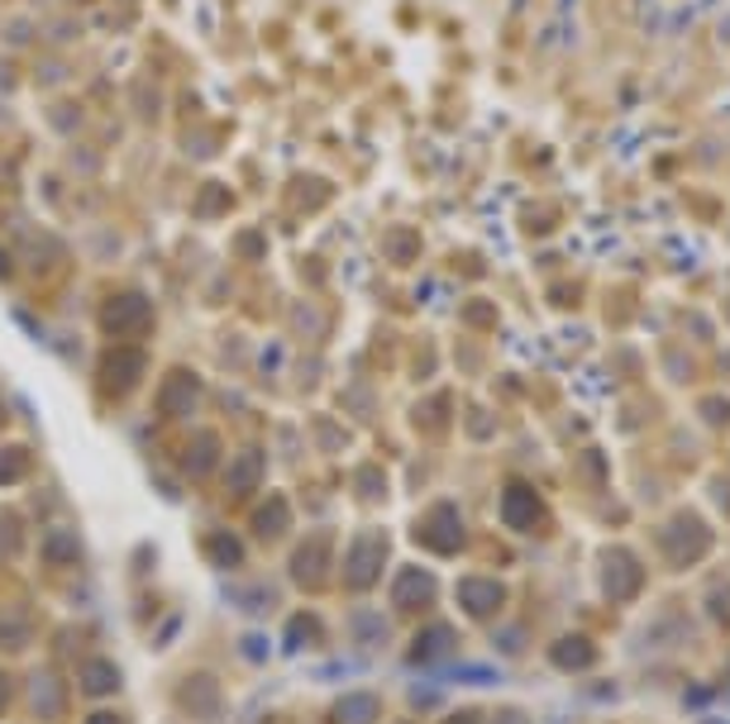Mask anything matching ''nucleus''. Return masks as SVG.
I'll use <instances>...</instances> for the list:
<instances>
[{
  "label": "nucleus",
  "instance_id": "1",
  "mask_svg": "<svg viewBox=\"0 0 730 724\" xmlns=\"http://www.w3.org/2000/svg\"><path fill=\"white\" fill-rule=\"evenodd\" d=\"M139 376H143V353L139 349H110L106 358L96 362V386L106 391V396H124V391H134Z\"/></svg>",
  "mask_w": 730,
  "mask_h": 724
},
{
  "label": "nucleus",
  "instance_id": "2",
  "mask_svg": "<svg viewBox=\"0 0 730 724\" xmlns=\"http://www.w3.org/2000/svg\"><path fill=\"white\" fill-rule=\"evenodd\" d=\"M149 320H153L149 300L134 296V292H120L100 306V329H110V334H143Z\"/></svg>",
  "mask_w": 730,
  "mask_h": 724
},
{
  "label": "nucleus",
  "instance_id": "3",
  "mask_svg": "<svg viewBox=\"0 0 730 724\" xmlns=\"http://www.w3.org/2000/svg\"><path fill=\"white\" fill-rule=\"evenodd\" d=\"M29 705H34V715L53 720L63 711V682H57L53 668H34L29 672Z\"/></svg>",
  "mask_w": 730,
  "mask_h": 724
},
{
  "label": "nucleus",
  "instance_id": "4",
  "mask_svg": "<svg viewBox=\"0 0 730 724\" xmlns=\"http://www.w3.org/2000/svg\"><path fill=\"white\" fill-rule=\"evenodd\" d=\"M196 401H200L196 372L177 368V372L167 376V386H163V410H167V415H186V410H196Z\"/></svg>",
  "mask_w": 730,
  "mask_h": 724
},
{
  "label": "nucleus",
  "instance_id": "5",
  "mask_svg": "<svg viewBox=\"0 0 730 724\" xmlns=\"http://www.w3.org/2000/svg\"><path fill=\"white\" fill-rule=\"evenodd\" d=\"M325 568H329V558H325V544L320 539H310L306 548H301V553L292 558V582L296 586H320L325 582Z\"/></svg>",
  "mask_w": 730,
  "mask_h": 724
},
{
  "label": "nucleus",
  "instance_id": "6",
  "mask_svg": "<svg viewBox=\"0 0 730 724\" xmlns=\"http://www.w3.org/2000/svg\"><path fill=\"white\" fill-rule=\"evenodd\" d=\"M81 691L86 696H115L120 691V672H115V662L106 658H91V662H81Z\"/></svg>",
  "mask_w": 730,
  "mask_h": 724
},
{
  "label": "nucleus",
  "instance_id": "7",
  "mask_svg": "<svg viewBox=\"0 0 730 724\" xmlns=\"http://www.w3.org/2000/svg\"><path fill=\"white\" fill-rule=\"evenodd\" d=\"M43 558H48L53 568H72V562H81V539L72 529H53L48 539H43Z\"/></svg>",
  "mask_w": 730,
  "mask_h": 724
},
{
  "label": "nucleus",
  "instance_id": "8",
  "mask_svg": "<svg viewBox=\"0 0 730 724\" xmlns=\"http://www.w3.org/2000/svg\"><path fill=\"white\" fill-rule=\"evenodd\" d=\"M286 519H292V511H286V496H272V501L258 505L253 534H258V539H277V534L286 529Z\"/></svg>",
  "mask_w": 730,
  "mask_h": 724
},
{
  "label": "nucleus",
  "instance_id": "9",
  "mask_svg": "<svg viewBox=\"0 0 730 724\" xmlns=\"http://www.w3.org/2000/svg\"><path fill=\"white\" fill-rule=\"evenodd\" d=\"M29 639H34V619L20 615V611H6V615H0V648H6V654L24 648Z\"/></svg>",
  "mask_w": 730,
  "mask_h": 724
},
{
  "label": "nucleus",
  "instance_id": "10",
  "mask_svg": "<svg viewBox=\"0 0 730 724\" xmlns=\"http://www.w3.org/2000/svg\"><path fill=\"white\" fill-rule=\"evenodd\" d=\"M215 462H220V439H215V434H196V439H192V453H186V472H192V476H206Z\"/></svg>",
  "mask_w": 730,
  "mask_h": 724
},
{
  "label": "nucleus",
  "instance_id": "11",
  "mask_svg": "<svg viewBox=\"0 0 730 724\" xmlns=\"http://www.w3.org/2000/svg\"><path fill=\"white\" fill-rule=\"evenodd\" d=\"M20 548H24V519L14 511H0V558L20 553Z\"/></svg>",
  "mask_w": 730,
  "mask_h": 724
},
{
  "label": "nucleus",
  "instance_id": "12",
  "mask_svg": "<svg viewBox=\"0 0 730 724\" xmlns=\"http://www.w3.org/2000/svg\"><path fill=\"white\" fill-rule=\"evenodd\" d=\"M24 472H29V453H24V448H0V486L20 482Z\"/></svg>",
  "mask_w": 730,
  "mask_h": 724
},
{
  "label": "nucleus",
  "instance_id": "13",
  "mask_svg": "<svg viewBox=\"0 0 730 724\" xmlns=\"http://www.w3.org/2000/svg\"><path fill=\"white\" fill-rule=\"evenodd\" d=\"M239 539H235V534H215V539H210V562H215V568H235V562H239Z\"/></svg>",
  "mask_w": 730,
  "mask_h": 724
},
{
  "label": "nucleus",
  "instance_id": "14",
  "mask_svg": "<svg viewBox=\"0 0 730 724\" xmlns=\"http://www.w3.org/2000/svg\"><path fill=\"white\" fill-rule=\"evenodd\" d=\"M258 472H263V458H239V468H235V491H249L258 482Z\"/></svg>",
  "mask_w": 730,
  "mask_h": 724
},
{
  "label": "nucleus",
  "instance_id": "15",
  "mask_svg": "<svg viewBox=\"0 0 730 724\" xmlns=\"http://www.w3.org/2000/svg\"><path fill=\"white\" fill-rule=\"evenodd\" d=\"M10 696H14V682H10V677H6V672H0V715H6V711H10Z\"/></svg>",
  "mask_w": 730,
  "mask_h": 724
},
{
  "label": "nucleus",
  "instance_id": "16",
  "mask_svg": "<svg viewBox=\"0 0 730 724\" xmlns=\"http://www.w3.org/2000/svg\"><path fill=\"white\" fill-rule=\"evenodd\" d=\"M91 724H124L120 715H91Z\"/></svg>",
  "mask_w": 730,
  "mask_h": 724
},
{
  "label": "nucleus",
  "instance_id": "17",
  "mask_svg": "<svg viewBox=\"0 0 730 724\" xmlns=\"http://www.w3.org/2000/svg\"><path fill=\"white\" fill-rule=\"evenodd\" d=\"M10 277V257H6V249H0V282Z\"/></svg>",
  "mask_w": 730,
  "mask_h": 724
}]
</instances>
